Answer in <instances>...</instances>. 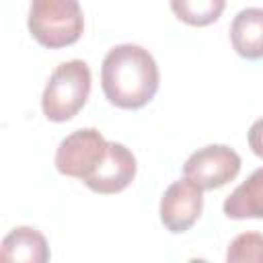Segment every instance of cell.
<instances>
[{
	"instance_id": "obj_1",
	"label": "cell",
	"mask_w": 263,
	"mask_h": 263,
	"mask_svg": "<svg viewBox=\"0 0 263 263\" xmlns=\"http://www.w3.org/2000/svg\"><path fill=\"white\" fill-rule=\"evenodd\" d=\"M160 84V72L152 53L134 43H121L107 51L101 66L105 99L119 109L148 105Z\"/></svg>"
},
{
	"instance_id": "obj_13",
	"label": "cell",
	"mask_w": 263,
	"mask_h": 263,
	"mask_svg": "<svg viewBox=\"0 0 263 263\" xmlns=\"http://www.w3.org/2000/svg\"><path fill=\"white\" fill-rule=\"evenodd\" d=\"M247 138H249V146H251L253 154L263 160V117L253 121V125L249 127Z\"/></svg>"
},
{
	"instance_id": "obj_14",
	"label": "cell",
	"mask_w": 263,
	"mask_h": 263,
	"mask_svg": "<svg viewBox=\"0 0 263 263\" xmlns=\"http://www.w3.org/2000/svg\"><path fill=\"white\" fill-rule=\"evenodd\" d=\"M187 263H208L205 259H197V257H193V259H189Z\"/></svg>"
},
{
	"instance_id": "obj_3",
	"label": "cell",
	"mask_w": 263,
	"mask_h": 263,
	"mask_svg": "<svg viewBox=\"0 0 263 263\" xmlns=\"http://www.w3.org/2000/svg\"><path fill=\"white\" fill-rule=\"evenodd\" d=\"M27 27L39 45L60 49L80 39L84 14L76 0H35L29 6Z\"/></svg>"
},
{
	"instance_id": "obj_11",
	"label": "cell",
	"mask_w": 263,
	"mask_h": 263,
	"mask_svg": "<svg viewBox=\"0 0 263 263\" xmlns=\"http://www.w3.org/2000/svg\"><path fill=\"white\" fill-rule=\"evenodd\" d=\"M224 6H226L224 0H173L171 2V8L177 14V18L193 27H205L210 23H216Z\"/></svg>"
},
{
	"instance_id": "obj_10",
	"label": "cell",
	"mask_w": 263,
	"mask_h": 263,
	"mask_svg": "<svg viewBox=\"0 0 263 263\" xmlns=\"http://www.w3.org/2000/svg\"><path fill=\"white\" fill-rule=\"evenodd\" d=\"M222 210L230 220L263 218V166L253 171L249 179L224 199Z\"/></svg>"
},
{
	"instance_id": "obj_12",
	"label": "cell",
	"mask_w": 263,
	"mask_h": 263,
	"mask_svg": "<svg viewBox=\"0 0 263 263\" xmlns=\"http://www.w3.org/2000/svg\"><path fill=\"white\" fill-rule=\"evenodd\" d=\"M226 263H263V234L240 232L226 249Z\"/></svg>"
},
{
	"instance_id": "obj_4",
	"label": "cell",
	"mask_w": 263,
	"mask_h": 263,
	"mask_svg": "<svg viewBox=\"0 0 263 263\" xmlns=\"http://www.w3.org/2000/svg\"><path fill=\"white\" fill-rule=\"evenodd\" d=\"M107 140L95 127L76 129L66 136L55 150V168L58 173L80 179L82 183L97 171L107 152Z\"/></svg>"
},
{
	"instance_id": "obj_8",
	"label": "cell",
	"mask_w": 263,
	"mask_h": 263,
	"mask_svg": "<svg viewBox=\"0 0 263 263\" xmlns=\"http://www.w3.org/2000/svg\"><path fill=\"white\" fill-rule=\"evenodd\" d=\"M0 263H49L47 238L31 226L12 228L2 238Z\"/></svg>"
},
{
	"instance_id": "obj_5",
	"label": "cell",
	"mask_w": 263,
	"mask_h": 263,
	"mask_svg": "<svg viewBox=\"0 0 263 263\" xmlns=\"http://www.w3.org/2000/svg\"><path fill=\"white\" fill-rule=\"evenodd\" d=\"M240 173V156L226 144L195 150L183 164V177L201 189H220Z\"/></svg>"
},
{
	"instance_id": "obj_6",
	"label": "cell",
	"mask_w": 263,
	"mask_h": 263,
	"mask_svg": "<svg viewBox=\"0 0 263 263\" xmlns=\"http://www.w3.org/2000/svg\"><path fill=\"white\" fill-rule=\"evenodd\" d=\"M201 210H203V189L183 177L179 181H173L164 189L160 197L158 214L162 226L168 232L181 234L187 232L197 222Z\"/></svg>"
},
{
	"instance_id": "obj_7",
	"label": "cell",
	"mask_w": 263,
	"mask_h": 263,
	"mask_svg": "<svg viewBox=\"0 0 263 263\" xmlns=\"http://www.w3.org/2000/svg\"><path fill=\"white\" fill-rule=\"evenodd\" d=\"M138 164L136 156L129 148H125L119 142H109L105 158L97 166V171L84 181V185L101 195H113L123 191L136 177Z\"/></svg>"
},
{
	"instance_id": "obj_2",
	"label": "cell",
	"mask_w": 263,
	"mask_h": 263,
	"mask_svg": "<svg viewBox=\"0 0 263 263\" xmlns=\"http://www.w3.org/2000/svg\"><path fill=\"white\" fill-rule=\"evenodd\" d=\"M90 95V68L84 60L60 64L41 95V111L49 121L64 123L76 117Z\"/></svg>"
},
{
	"instance_id": "obj_9",
	"label": "cell",
	"mask_w": 263,
	"mask_h": 263,
	"mask_svg": "<svg viewBox=\"0 0 263 263\" xmlns=\"http://www.w3.org/2000/svg\"><path fill=\"white\" fill-rule=\"evenodd\" d=\"M230 43L245 60L263 58V8L249 6L236 12L230 23Z\"/></svg>"
}]
</instances>
